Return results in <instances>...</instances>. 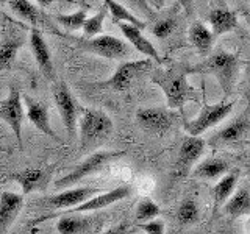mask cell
<instances>
[{
  "mask_svg": "<svg viewBox=\"0 0 250 234\" xmlns=\"http://www.w3.org/2000/svg\"><path fill=\"white\" fill-rule=\"evenodd\" d=\"M136 119L147 133L163 136L172 128L177 116L167 108H141L136 113Z\"/></svg>",
  "mask_w": 250,
  "mask_h": 234,
  "instance_id": "8fae6325",
  "label": "cell"
},
{
  "mask_svg": "<svg viewBox=\"0 0 250 234\" xmlns=\"http://www.w3.org/2000/svg\"><path fill=\"white\" fill-rule=\"evenodd\" d=\"M117 27L121 28L122 35L127 38V41L135 47V49L148 57V59H153L156 62H161V57L158 50L155 49V45L148 41V39L143 35V30H139L133 25H128V23H122V22H117Z\"/></svg>",
  "mask_w": 250,
  "mask_h": 234,
  "instance_id": "d6986e66",
  "label": "cell"
},
{
  "mask_svg": "<svg viewBox=\"0 0 250 234\" xmlns=\"http://www.w3.org/2000/svg\"><path fill=\"white\" fill-rule=\"evenodd\" d=\"M152 69V59H138V61H125L116 69V72L113 74L111 78L96 84L97 88H109L113 91H127L133 81L138 77L143 75L146 70Z\"/></svg>",
  "mask_w": 250,
  "mask_h": 234,
  "instance_id": "52a82bcc",
  "label": "cell"
},
{
  "mask_svg": "<svg viewBox=\"0 0 250 234\" xmlns=\"http://www.w3.org/2000/svg\"><path fill=\"white\" fill-rule=\"evenodd\" d=\"M105 191L99 189V187H70V189H66L60 194L50 195V197H45L42 200V205L45 208L50 209H57V211H66L70 208H75L82 203L88 201L89 198H92L96 194H104Z\"/></svg>",
  "mask_w": 250,
  "mask_h": 234,
  "instance_id": "7c38bea8",
  "label": "cell"
},
{
  "mask_svg": "<svg viewBox=\"0 0 250 234\" xmlns=\"http://www.w3.org/2000/svg\"><path fill=\"white\" fill-rule=\"evenodd\" d=\"M8 6H10V10L16 16H19L21 19L31 23L35 28L39 23V20H41V16H39V10L36 8V5L28 2V0H10Z\"/></svg>",
  "mask_w": 250,
  "mask_h": 234,
  "instance_id": "4316f807",
  "label": "cell"
},
{
  "mask_svg": "<svg viewBox=\"0 0 250 234\" xmlns=\"http://www.w3.org/2000/svg\"><path fill=\"white\" fill-rule=\"evenodd\" d=\"M222 234H231L230 231H227V233H222Z\"/></svg>",
  "mask_w": 250,
  "mask_h": 234,
  "instance_id": "74e56055",
  "label": "cell"
},
{
  "mask_svg": "<svg viewBox=\"0 0 250 234\" xmlns=\"http://www.w3.org/2000/svg\"><path fill=\"white\" fill-rule=\"evenodd\" d=\"M230 170L229 162L221 158H208L202 161L197 167L192 170V178L200 179H216L221 175H227V172Z\"/></svg>",
  "mask_w": 250,
  "mask_h": 234,
  "instance_id": "cb8c5ba5",
  "label": "cell"
},
{
  "mask_svg": "<svg viewBox=\"0 0 250 234\" xmlns=\"http://www.w3.org/2000/svg\"><path fill=\"white\" fill-rule=\"evenodd\" d=\"M199 215H200V211H199L197 203H195L194 200H191V198L182 201V205L178 206L177 218H178V222L182 225L195 223L199 220Z\"/></svg>",
  "mask_w": 250,
  "mask_h": 234,
  "instance_id": "1f68e13d",
  "label": "cell"
},
{
  "mask_svg": "<svg viewBox=\"0 0 250 234\" xmlns=\"http://www.w3.org/2000/svg\"><path fill=\"white\" fill-rule=\"evenodd\" d=\"M208 22L213 28V35L219 36L224 33L234 30L238 27V16L234 11H231L227 5H221L216 8H211L208 13Z\"/></svg>",
  "mask_w": 250,
  "mask_h": 234,
  "instance_id": "ffe728a7",
  "label": "cell"
},
{
  "mask_svg": "<svg viewBox=\"0 0 250 234\" xmlns=\"http://www.w3.org/2000/svg\"><path fill=\"white\" fill-rule=\"evenodd\" d=\"M53 100L55 105H57L60 116L64 123V128L69 137H74L77 133V120H78V113H80V108H78L77 100L74 98L72 92L66 86L64 81H58L53 86Z\"/></svg>",
  "mask_w": 250,
  "mask_h": 234,
  "instance_id": "30bf717a",
  "label": "cell"
},
{
  "mask_svg": "<svg viewBox=\"0 0 250 234\" xmlns=\"http://www.w3.org/2000/svg\"><path fill=\"white\" fill-rule=\"evenodd\" d=\"M127 233H128V225L127 223H119V225L113 226V228L104 231L102 234H127Z\"/></svg>",
  "mask_w": 250,
  "mask_h": 234,
  "instance_id": "e575fe53",
  "label": "cell"
},
{
  "mask_svg": "<svg viewBox=\"0 0 250 234\" xmlns=\"http://www.w3.org/2000/svg\"><path fill=\"white\" fill-rule=\"evenodd\" d=\"M106 18V8L105 5L100 8V11L96 13L92 18H88L83 25V33L86 39H91V38H96L100 36L102 33V28H104V22Z\"/></svg>",
  "mask_w": 250,
  "mask_h": 234,
  "instance_id": "4dcf8cb0",
  "label": "cell"
},
{
  "mask_svg": "<svg viewBox=\"0 0 250 234\" xmlns=\"http://www.w3.org/2000/svg\"><path fill=\"white\" fill-rule=\"evenodd\" d=\"M234 101H221L217 105H205L202 108L200 114L194 120L185 123V130L192 137H199L202 133L208 128L214 127L219 122H222L227 116L231 113Z\"/></svg>",
  "mask_w": 250,
  "mask_h": 234,
  "instance_id": "ba28073f",
  "label": "cell"
},
{
  "mask_svg": "<svg viewBox=\"0 0 250 234\" xmlns=\"http://www.w3.org/2000/svg\"><path fill=\"white\" fill-rule=\"evenodd\" d=\"M224 213L229 217L250 214V187L242 186L224 203Z\"/></svg>",
  "mask_w": 250,
  "mask_h": 234,
  "instance_id": "603a6c76",
  "label": "cell"
},
{
  "mask_svg": "<svg viewBox=\"0 0 250 234\" xmlns=\"http://www.w3.org/2000/svg\"><path fill=\"white\" fill-rule=\"evenodd\" d=\"M30 49L33 52L36 64L39 69H41L42 75L47 78V80H55V67H53L49 45H47L42 33L38 28H33L30 33Z\"/></svg>",
  "mask_w": 250,
  "mask_h": 234,
  "instance_id": "2e32d148",
  "label": "cell"
},
{
  "mask_svg": "<svg viewBox=\"0 0 250 234\" xmlns=\"http://www.w3.org/2000/svg\"><path fill=\"white\" fill-rule=\"evenodd\" d=\"M124 155L125 152H111V150L92 153L84 161L78 164V166H75L67 175L57 179V181H55V187H57V189H70V186L80 183L83 178L96 174V172L104 169L108 162H111L116 158H121Z\"/></svg>",
  "mask_w": 250,
  "mask_h": 234,
  "instance_id": "5b68a950",
  "label": "cell"
},
{
  "mask_svg": "<svg viewBox=\"0 0 250 234\" xmlns=\"http://www.w3.org/2000/svg\"><path fill=\"white\" fill-rule=\"evenodd\" d=\"M161 214V209L156 203L150 198H143L138 203L136 208V222L138 223H147L152 222L155 217Z\"/></svg>",
  "mask_w": 250,
  "mask_h": 234,
  "instance_id": "f546056e",
  "label": "cell"
},
{
  "mask_svg": "<svg viewBox=\"0 0 250 234\" xmlns=\"http://www.w3.org/2000/svg\"><path fill=\"white\" fill-rule=\"evenodd\" d=\"M105 8L111 13L113 16V20L114 23L117 22H122V23H128V25H133L139 30H144L147 23L144 20H141L136 14H133L131 11H128L127 8H125L122 3L119 2H114V0H105L104 2Z\"/></svg>",
  "mask_w": 250,
  "mask_h": 234,
  "instance_id": "d4e9b609",
  "label": "cell"
},
{
  "mask_svg": "<svg viewBox=\"0 0 250 234\" xmlns=\"http://www.w3.org/2000/svg\"><path fill=\"white\" fill-rule=\"evenodd\" d=\"M23 45V35L10 33L0 41V74L11 69L19 49Z\"/></svg>",
  "mask_w": 250,
  "mask_h": 234,
  "instance_id": "44dd1931",
  "label": "cell"
},
{
  "mask_svg": "<svg viewBox=\"0 0 250 234\" xmlns=\"http://www.w3.org/2000/svg\"><path fill=\"white\" fill-rule=\"evenodd\" d=\"M189 41L191 44L197 49V52L202 57H208L211 49H213V42H214V35L213 31L208 30L202 22H194L191 28H189Z\"/></svg>",
  "mask_w": 250,
  "mask_h": 234,
  "instance_id": "7402d4cb",
  "label": "cell"
},
{
  "mask_svg": "<svg viewBox=\"0 0 250 234\" xmlns=\"http://www.w3.org/2000/svg\"><path fill=\"white\" fill-rule=\"evenodd\" d=\"M25 117V111H23V105L21 100V91L18 88L11 86L8 97L0 103V119L10 125L13 130L16 140L22 148V122Z\"/></svg>",
  "mask_w": 250,
  "mask_h": 234,
  "instance_id": "4fadbf2b",
  "label": "cell"
},
{
  "mask_svg": "<svg viewBox=\"0 0 250 234\" xmlns=\"http://www.w3.org/2000/svg\"><path fill=\"white\" fill-rule=\"evenodd\" d=\"M138 228L143 230L146 234H164V222L152 220L147 223H138Z\"/></svg>",
  "mask_w": 250,
  "mask_h": 234,
  "instance_id": "836d02e7",
  "label": "cell"
},
{
  "mask_svg": "<svg viewBox=\"0 0 250 234\" xmlns=\"http://www.w3.org/2000/svg\"><path fill=\"white\" fill-rule=\"evenodd\" d=\"M0 152H5V150H3V148H0Z\"/></svg>",
  "mask_w": 250,
  "mask_h": 234,
  "instance_id": "ab89813d",
  "label": "cell"
},
{
  "mask_svg": "<svg viewBox=\"0 0 250 234\" xmlns=\"http://www.w3.org/2000/svg\"><path fill=\"white\" fill-rule=\"evenodd\" d=\"M52 170V167H27L13 172L8 175V179L18 183L22 189V195H27L35 191H44L50 181Z\"/></svg>",
  "mask_w": 250,
  "mask_h": 234,
  "instance_id": "9a60e30c",
  "label": "cell"
},
{
  "mask_svg": "<svg viewBox=\"0 0 250 234\" xmlns=\"http://www.w3.org/2000/svg\"><path fill=\"white\" fill-rule=\"evenodd\" d=\"M188 66H172L166 70L156 69L152 74V81L163 89L169 109L182 108L192 98V88L188 83Z\"/></svg>",
  "mask_w": 250,
  "mask_h": 234,
  "instance_id": "7a4b0ae2",
  "label": "cell"
},
{
  "mask_svg": "<svg viewBox=\"0 0 250 234\" xmlns=\"http://www.w3.org/2000/svg\"><path fill=\"white\" fill-rule=\"evenodd\" d=\"M114 125L111 117L100 109L86 108L80 117V142L82 152H88L102 145L113 135Z\"/></svg>",
  "mask_w": 250,
  "mask_h": 234,
  "instance_id": "3957f363",
  "label": "cell"
},
{
  "mask_svg": "<svg viewBox=\"0 0 250 234\" xmlns=\"http://www.w3.org/2000/svg\"><path fill=\"white\" fill-rule=\"evenodd\" d=\"M177 28V19L175 18H163L158 19L152 25V35L158 39H166L174 33V30Z\"/></svg>",
  "mask_w": 250,
  "mask_h": 234,
  "instance_id": "d6a6232c",
  "label": "cell"
},
{
  "mask_svg": "<svg viewBox=\"0 0 250 234\" xmlns=\"http://www.w3.org/2000/svg\"><path fill=\"white\" fill-rule=\"evenodd\" d=\"M133 189L131 186L125 184V186H119V187H114L111 191H105L104 194L100 195H96V197L89 198L88 201L82 203V205H78L75 208H70V209H66V211H61V213H52V214H44L39 218L31 223V225H39L45 220H50V218H57V217H62V215H69V214H78V213H91V211H99V209H104V208H108L114 205V203L121 201L124 198H127L128 195H131Z\"/></svg>",
  "mask_w": 250,
  "mask_h": 234,
  "instance_id": "8992f818",
  "label": "cell"
},
{
  "mask_svg": "<svg viewBox=\"0 0 250 234\" xmlns=\"http://www.w3.org/2000/svg\"><path fill=\"white\" fill-rule=\"evenodd\" d=\"M239 72V59L234 53L217 49L202 62L195 66H188V74H209L214 75L221 84L225 96H230L236 84V77Z\"/></svg>",
  "mask_w": 250,
  "mask_h": 234,
  "instance_id": "6da1fadb",
  "label": "cell"
},
{
  "mask_svg": "<svg viewBox=\"0 0 250 234\" xmlns=\"http://www.w3.org/2000/svg\"><path fill=\"white\" fill-rule=\"evenodd\" d=\"M250 136V117L247 113L241 114L230 123H227L224 128L208 139V144L214 148L222 147H234L239 144H244Z\"/></svg>",
  "mask_w": 250,
  "mask_h": 234,
  "instance_id": "9c48e42d",
  "label": "cell"
},
{
  "mask_svg": "<svg viewBox=\"0 0 250 234\" xmlns=\"http://www.w3.org/2000/svg\"><path fill=\"white\" fill-rule=\"evenodd\" d=\"M89 220L83 217H69L62 215L57 223V230L60 234H82L88 231Z\"/></svg>",
  "mask_w": 250,
  "mask_h": 234,
  "instance_id": "83f0119b",
  "label": "cell"
},
{
  "mask_svg": "<svg viewBox=\"0 0 250 234\" xmlns=\"http://www.w3.org/2000/svg\"><path fill=\"white\" fill-rule=\"evenodd\" d=\"M242 16H244V19L247 20V23L250 25V8H242Z\"/></svg>",
  "mask_w": 250,
  "mask_h": 234,
  "instance_id": "8d00e7d4",
  "label": "cell"
},
{
  "mask_svg": "<svg viewBox=\"0 0 250 234\" xmlns=\"http://www.w3.org/2000/svg\"><path fill=\"white\" fill-rule=\"evenodd\" d=\"M23 101H25V108H27L25 114L28 117V120L33 123L39 131L44 133V135H47L55 140H60V137L55 135L52 130L50 119H49V109H47V106L42 105L41 101H38L28 96H23Z\"/></svg>",
  "mask_w": 250,
  "mask_h": 234,
  "instance_id": "ac0fdd59",
  "label": "cell"
},
{
  "mask_svg": "<svg viewBox=\"0 0 250 234\" xmlns=\"http://www.w3.org/2000/svg\"><path fill=\"white\" fill-rule=\"evenodd\" d=\"M55 19L60 23L62 28H66L67 31H75V30H80L83 28L86 19H88V16H86V11L84 10H78L75 13H70V14H57L55 16Z\"/></svg>",
  "mask_w": 250,
  "mask_h": 234,
  "instance_id": "f1b7e54d",
  "label": "cell"
},
{
  "mask_svg": "<svg viewBox=\"0 0 250 234\" xmlns=\"http://www.w3.org/2000/svg\"><path fill=\"white\" fill-rule=\"evenodd\" d=\"M92 234H100V233H99V230H97V231H96V233H92Z\"/></svg>",
  "mask_w": 250,
  "mask_h": 234,
  "instance_id": "f35d334b",
  "label": "cell"
},
{
  "mask_svg": "<svg viewBox=\"0 0 250 234\" xmlns=\"http://www.w3.org/2000/svg\"><path fill=\"white\" fill-rule=\"evenodd\" d=\"M205 145H207V142L200 137L186 136L183 139L182 145H180L175 167H174V176L185 178L189 175L194 162L200 158L203 152H205Z\"/></svg>",
  "mask_w": 250,
  "mask_h": 234,
  "instance_id": "5bb4252c",
  "label": "cell"
},
{
  "mask_svg": "<svg viewBox=\"0 0 250 234\" xmlns=\"http://www.w3.org/2000/svg\"><path fill=\"white\" fill-rule=\"evenodd\" d=\"M72 41L83 52H89L108 59H125L131 55V47L119 38L100 35L96 38H74Z\"/></svg>",
  "mask_w": 250,
  "mask_h": 234,
  "instance_id": "277c9868",
  "label": "cell"
},
{
  "mask_svg": "<svg viewBox=\"0 0 250 234\" xmlns=\"http://www.w3.org/2000/svg\"><path fill=\"white\" fill-rule=\"evenodd\" d=\"M238 175L239 172H231L229 175H224L217 181V184L213 187V198H214V208L219 209L224 203L231 197V194L234 191V186L238 181Z\"/></svg>",
  "mask_w": 250,
  "mask_h": 234,
  "instance_id": "484cf974",
  "label": "cell"
},
{
  "mask_svg": "<svg viewBox=\"0 0 250 234\" xmlns=\"http://www.w3.org/2000/svg\"><path fill=\"white\" fill-rule=\"evenodd\" d=\"M244 97L247 100V105L250 106V64L247 69V83H246V89H244Z\"/></svg>",
  "mask_w": 250,
  "mask_h": 234,
  "instance_id": "d590c367",
  "label": "cell"
},
{
  "mask_svg": "<svg viewBox=\"0 0 250 234\" xmlns=\"http://www.w3.org/2000/svg\"><path fill=\"white\" fill-rule=\"evenodd\" d=\"M23 208V195L14 192L0 194V234H5Z\"/></svg>",
  "mask_w": 250,
  "mask_h": 234,
  "instance_id": "e0dca14e",
  "label": "cell"
}]
</instances>
